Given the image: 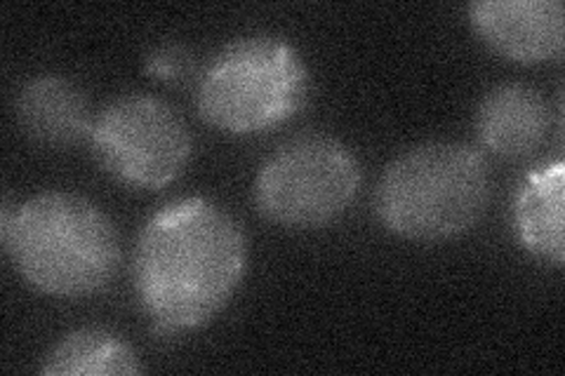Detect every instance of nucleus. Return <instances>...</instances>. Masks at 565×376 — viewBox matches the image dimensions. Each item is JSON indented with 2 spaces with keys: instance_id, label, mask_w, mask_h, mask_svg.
Segmentation results:
<instances>
[{
  "instance_id": "f257e3e1",
  "label": "nucleus",
  "mask_w": 565,
  "mask_h": 376,
  "mask_svg": "<svg viewBox=\"0 0 565 376\" xmlns=\"http://www.w3.org/2000/svg\"><path fill=\"white\" fill-rule=\"evenodd\" d=\"M247 243L232 214L205 198L158 210L141 228L132 276L141 307L166 332L203 327L236 294Z\"/></svg>"
},
{
  "instance_id": "f03ea898",
  "label": "nucleus",
  "mask_w": 565,
  "mask_h": 376,
  "mask_svg": "<svg viewBox=\"0 0 565 376\" xmlns=\"http://www.w3.org/2000/svg\"><path fill=\"white\" fill-rule=\"evenodd\" d=\"M3 247L20 276L43 294L78 299L109 284L120 264L114 222L83 195L47 191L0 219Z\"/></svg>"
},
{
  "instance_id": "7ed1b4c3",
  "label": "nucleus",
  "mask_w": 565,
  "mask_h": 376,
  "mask_svg": "<svg viewBox=\"0 0 565 376\" xmlns=\"http://www.w3.org/2000/svg\"><path fill=\"white\" fill-rule=\"evenodd\" d=\"M490 198L483 155L452 141L398 155L377 186L382 224L408 240H448L479 224Z\"/></svg>"
},
{
  "instance_id": "20e7f679",
  "label": "nucleus",
  "mask_w": 565,
  "mask_h": 376,
  "mask_svg": "<svg viewBox=\"0 0 565 376\" xmlns=\"http://www.w3.org/2000/svg\"><path fill=\"white\" fill-rule=\"evenodd\" d=\"M309 85V68L290 43L247 35L220 50L203 71L199 114L224 132H264L302 109Z\"/></svg>"
},
{
  "instance_id": "39448f33",
  "label": "nucleus",
  "mask_w": 565,
  "mask_h": 376,
  "mask_svg": "<svg viewBox=\"0 0 565 376\" xmlns=\"http://www.w3.org/2000/svg\"><path fill=\"white\" fill-rule=\"evenodd\" d=\"M361 186V165L342 141L297 137L276 149L255 182L257 210L274 224L318 228L349 210Z\"/></svg>"
},
{
  "instance_id": "423d86ee",
  "label": "nucleus",
  "mask_w": 565,
  "mask_h": 376,
  "mask_svg": "<svg viewBox=\"0 0 565 376\" xmlns=\"http://www.w3.org/2000/svg\"><path fill=\"white\" fill-rule=\"evenodd\" d=\"M90 139L102 165L120 182L163 189L191 158V135L172 106L147 95H126L97 116Z\"/></svg>"
},
{
  "instance_id": "0eeeda50",
  "label": "nucleus",
  "mask_w": 565,
  "mask_h": 376,
  "mask_svg": "<svg viewBox=\"0 0 565 376\" xmlns=\"http://www.w3.org/2000/svg\"><path fill=\"white\" fill-rule=\"evenodd\" d=\"M469 14L481 39L511 62L540 64L563 55L561 0H481Z\"/></svg>"
},
{
  "instance_id": "6e6552de",
  "label": "nucleus",
  "mask_w": 565,
  "mask_h": 376,
  "mask_svg": "<svg viewBox=\"0 0 565 376\" xmlns=\"http://www.w3.org/2000/svg\"><path fill=\"white\" fill-rule=\"evenodd\" d=\"M550 128V109L535 87L507 83L492 87L476 114V132L483 147L504 158L533 153Z\"/></svg>"
},
{
  "instance_id": "1a4fd4ad",
  "label": "nucleus",
  "mask_w": 565,
  "mask_h": 376,
  "mask_svg": "<svg viewBox=\"0 0 565 376\" xmlns=\"http://www.w3.org/2000/svg\"><path fill=\"white\" fill-rule=\"evenodd\" d=\"M22 130L39 144L66 147L93 130L83 89L64 76H39L17 97Z\"/></svg>"
},
{
  "instance_id": "9d476101",
  "label": "nucleus",
  "mask_w": 565,
  "mask_h": 376,
  "mask_svg": "<svg viewBox=\"0 0 565 376\" xmlns=\"http://www.w3.org/2000/svg\"><path fill=\"white\" fill-rule=\"evenodd\" d=\"M563 184L565 165L561 160L530 172L516 193L514 222L521 245L556 266L565 261L563 243Z\"/></svg>"
},
{
  "instance_id": "9b49d317",
  "label": "nucleus",
  "mask_w": 565,
  "mask_h": 376,
  "mask_svg": "<svg viewBox=\"0 0 565 376\" xmlns=\"http://www.w3.org/2000/svg\"><path fill=\"white\" fill-rule=\"evenodd\" d=\"M47 376H118L139 374L137 353L106 330H78L55 344L41 367Z\"/></svg>"
},
{
  "instance_id": "f8f14e48",
  "label": "nucleus",
  "mask_w": 565,
  "mask_h": 376,
  "mask_svg": "<svg viewBox=\"0 0 565 376\" xmlns=\"http://www.w3.org/2000/svg\"><path fill=\"white\" fill-rule=\"evenodd\" d=\"M147 74L156 80L163 83H182L191 76L193 57L191 52L177 43H166L161 47L151 50L145 60Z\"/></svg>"
}]
</instances>
